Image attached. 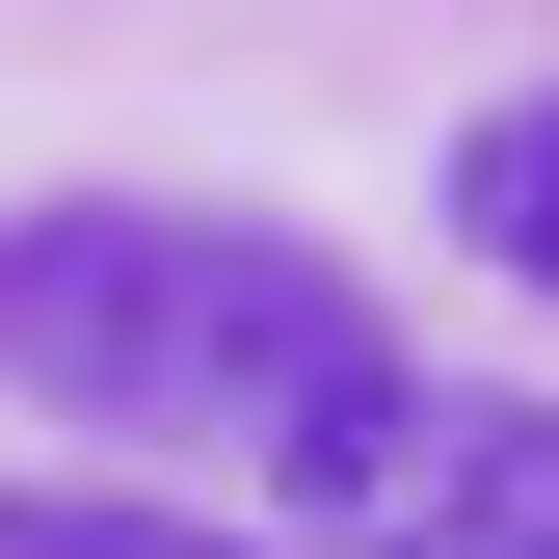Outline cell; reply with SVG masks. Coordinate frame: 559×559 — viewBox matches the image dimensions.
Instances as JSON below:
<instances>
[{
  "label": "cell",
  "mask_w": 559,
  "mask_h": 559,
  "mask_svg": "<svg viewBox=\"0 0 559 559\" xmlns=\"http://www.w3.org/2000/svg\"><path fill=\"white\" fill-rule=\"evenodd\" d=\"M400 346L346 294L320 240L266 214H160V187H53V214H0V400H53V427L107 453H294L320 400H373Z\"/></svg>",
  "instance_id": "1"
},
{
  "label": "cell",
  "mask_w": 559,
  "mask_h": 559,
  "mask_svg": "<svg viewBox=\"0 0 559 559\" xmlns=\"http://www.w3.org/2000/svg\"><path fill=\"white\" fill-rule=\"evenodd\" d=\"M266 479H294V533H346V559H559V400L373 373V400H320Z\"/></svg>",
  "instance_id": "2"
},
{
  "label": "cell",
  "mask_w": 559,
  "mask_h": 559,
  "mask_svg": "<svg viewBox=\"0 0 559 559\" xmlns=\"http://www.w3.org/2000/svg\"><path fill=\"white\" fill-rule=\"evenodd\" d=\"M453 240L507 266V294H559V81H507V107L453 133Z\"/></svg>",
  "instance_id": "3"
},
{
  "label": "cell",
  "mask_w": 559,
  "mask_h": 559,
  "mask_svg": "<svg viewBox=\"0 0 559 559\" xmlns=\"http://www.w3.org/2000/svg\"><path fill=\"white\" fill-rule=\"evenodd\" d=\"M0 559H240V533H160V507H107V479H0Z\"/></svg>",
  "instance_id": "4"
}]
</instances>
